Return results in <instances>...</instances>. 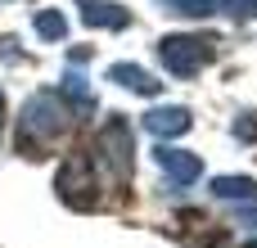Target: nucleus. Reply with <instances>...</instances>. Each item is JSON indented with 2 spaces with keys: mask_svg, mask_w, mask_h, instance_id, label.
Instances as JSON below:
<instances>
[{
  "mask_svg": "<svg viewBox=\"0 0 257 248\" xmlns=\"http://www.w3.org/2000/svg\"><path fill=\"white\" fill-rule=\"evenodd\" d=\"M176 14H208L212 9V0H167Z\"/></svg>",
  "mask_w": 257,
  "mask_h": 248,
  "instance_id": "nucleus-1",
  "label": "nucleus"
},
{
  "mask_svg": "<svg viewBox=\"0 0 257 248\" xmlns=\"http://www.w3.org/2000/svg\"><path fill=\"white\" fill-rule=\"evenodd\" d=\"M230 5H235V14H244V18L257 14V0H230Z\"/></svg>",
  "mask_w": 257,
  "mask_h": 248,
  "instance_id": "nucleus-2",
  "label": "nucleus"
}]
</instances>
